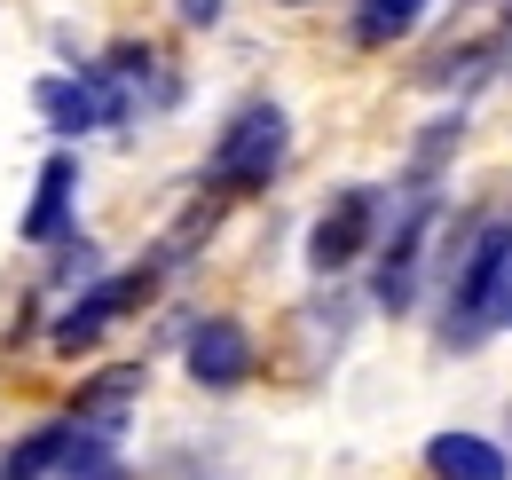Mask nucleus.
I'll list each match as a JSON object with an SVG mask.
<instances>
[{
  "label": "nucleus",
  "mask_w": 512,
  "mask_h": 480,
  "mask_svg": "<svg viewBox=\"0 0 512 480\" xmlns=\"http://www.w3.org/2000/svg\"><path fill=\"white\" fill-rule=\"evenodd\" d=\"M182 370H190L205 394H237L253 378V339L237 315H197L190 339H182Z\"/></svg>",
  "instance_id": "nucleus-7"
},
{
  "label": "nucleus",
  "mask_w": 512,
  "mask_h": 480,
  "mask_svg": "<svg viewBox=\"0 0 512 480\" xmlns=\"http://www.w3.org/2000/svg\"><path fill=\"white\" fill-rule=\"evenodd\" d=\"M379 237H386V189L355 181V189H339V197L316 213V229H308V268H316V276H347Z\"/></svg>",
  "instance_id": "nucleus-6"
},
{
  "label": "nucleus",
  "mask_w": 512,
  "mask_h": 480,
  "mask_svg": "<svg viewBox=\"0 0 512 480\" xmlns=\"http://www.w3.org/2000/svg\"><path fill=\"white\" fill-rule=\"evenodd\" d=\"M457 142H465V111H442L434 126H418V142H410V189H434V174L449 166Z\"/></svg>",
  "instance_id": "nucleus-12"
},
{
  "label": "nucleus",
  "mask_w": 512,
  "mask_h": 480,
  "mask_svg": "<svg viewBox=\"0 0 512 480\" xmlns=\"http://www.w3.org/2000/svg\"><path fill=\"white\" fill-rule=\"evenodd\" d=\"M284 158H292V119H284V103L253 95V103H237V111L221 119L213 158H205V181H213L221 197H253V189H268V181L284 174Z\"/></svg>",
  "instance_id": "nucleus-2"
},
{
  "label": "nucleus",
  "mask_w": 512,
  "mask_h": 480,
  "mask_svg": "<svg viewBox=\"0 0 512 480\" xmlns=\"http://www.w3.org/2000/svg\"><path fill=\"white\" fill-rule=\"evenodd\" d=\"M292 8H300V0H292Z\"/></svg>",
  "instance_id": "nucleus-16"
},
{
  "label": "nucleus",
  "mask_w": 512,
  "mask_h": 480,
  "mask_svg": "<svg viewBox=\"0 0 512 480\" xmlns=\"http://www.w3.org/2000/svg\"><path fill=\"white\" fill-rule=\"evenodd\" d=\"M434 221H442V197H434V189H410V197L394 205V221H386V237H379V268H371V300H379L386 315H410V307H418V276H426Z\"/></svg>",
  "instance_id": "nucleus-4"
},
{
  "label": "nucleus",
  "mask_w": 512,
  "mask_h": 480,
  "mask_svg": "<svg viewBox=\"0 0 512 480\" xmlns=\"http://www.w3.org/2000/svg\"><path fill=\"white\" fill-rule=\"evenodd\" d=\"M426 8L434 0H355L347 32H355V48H394V40H410L426 24Z\"/></svg>",
  "instance_id": "nucleus-11"
},
{
  "label": "nucleus",
  "mask_w": 512,
  "mask_h": 480,
  "mask_svg": "<svg viewBox=\"0 0 512 480\" xmlns=\"http://www.w3.org/2000/svg\"><path fill=\"white\" fill-rule=\"evenodd\" d=\"M221 8H229V0H174V16H182L190 32H205V24H221Z\"/></svg>",
  "instance_id": "nucleus-14"
},
{
  "label": "nucleus",
  "mask_w": 512,
  "mask_h": 480,
  "mask_svg": "<svg viewBox=\"0 0 512 480\" xmlns=\"http://www.w3.org/2000/svg\"><path fill=\"white\" fill-rule=\"evenodd\" d=\"M71 213H79V158L56 150L32 181V205H24L16 229H24V244H71Z\"/></svg>",
  "instance_id": "nucleus-8"
},
{
  "label": "nucleus",
  "mask_w": 512,
  "mask_h": 480,
  "mask_svg": "<svg viewBox=\"0 0 512 480\" xmlns=\"http://www.w3.org/2000/svg\"><path fill=\"white\" fill-rule=\"evenodd\" d=\"M79 480H127V465L111 457V465H95V473H79Z\"/></svg>",
  "instance_id": "nucleus-15"
},
{
  "label": "nucleus",
  "mask_w": 512,
  "mask_h": 480,
  "mask_svg": "<svg viewBox=\"0 0 512 480\" xmlns=\"http://www.w3.org/2000/svg\"><path fill=\"white\" fill-rule=\"evenodd\" d=\"M426 473H434V480H512V449H505V441H489V433L449 425V433L426 441Z\"/></svg>",
  "instance_id": "nucleus-9"
},
{
  "label": "nucleus",
  "mask_w": 512,
  "mask_h": 480,
  "mask_svg": "<svg viewBox=\"0 0 512 480\" xmlns=\"http://www.w3.org/2000/svg\"><path fill=\"white\" fill-rule=\"evenodd\" d=\"M48 276H56V284H79V292H87V284H95V244H87V237L56 244V268H48Z\"/></svg>",
  "instance_id": "nucleus-13"
},
{
  "label": "nucleus",
  "mask_w": 512,
  "mask_h": 480,
  "mask_svg": "<svg viewBox=\"0 0 512 480\" xmlns=\"http://www.w3.org/2000/svg\"><path fill=\"white\" fill-rule=\"evenodd\" d=\"M142 386H150L142 362H111V370H95V378L71 394V418L95 425V433H127V410L142 402Z\"/></svg>",
  "instance_id": "nucleus-10"
},
{
  "label": "nucleus",
  "mask_w": 512,
  "mask_h": 480,
  "mask_svg": "<svg viewBox=\"0 0 512 480\" xmlns=\"http://www.w3.org/2000/svg\"><path fill=\"white\" fill-rule=\"evenodd\" d=\"M512 323V213H489L457 229L449 252V300H442V347L473 355L489 331Z\"/></svg>",
  "instance_id": "nucleus-1"
},
{
  "label": "nucleus",
  "mask_w": 512,
  "mask_h": 480,
  "mask_svg": "<svg viewBox=\"0 0 512 480\" xmlns=\"http://www.w3.org/2000/svg\"><path fill=\"white\" fill-rule=\"evenodd\" d=\"M158 276H166V260H142V268H127V276H95V284L48 323V347H56V355H87V347H103L134 307L158 292Z\"/></svg>",
  "instance_id": "nucleus-5"
},
{
  "label": "nucleus",
  "mask_w": 512,
  "mask_h": 480,
  "mask_svg": "<svg viewBox=\"0 0 512 480\" xmlns=\"http://www.w3.org/2000/svg\"><path fill=\"white\" fill-rule=\"evenodd\" d=\"M32 103H40V119H48V134H64V142H79V134H103V126H127L134 103H142V87H134L119 63H71V71H48L40 87H32Z\"/></svg>",
  "instance_id": "nucleus-3"
}]
</instances>
